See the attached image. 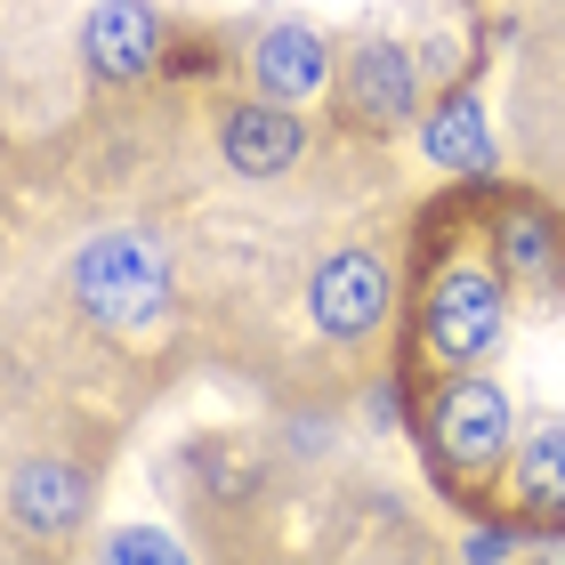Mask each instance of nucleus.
Wrapping results in <instances>:
<instances>
[{
    "instance_id": "1",
    "label": "nucleus",
    "mask_w": 565,
    "mask_h": 565,
    "mask_svg": "<svg viewBox=\"0 0 565 565\" xmlns=\"http://www.w3.org/2000/svg\"><path fill=\"white\" fill-rule=\"evenodd\" d=\"M73 291H82V307L97 323H146L162 316V250H153L146 235H97L82 250V267H73Z\"/></svg>"
},
{
    "instance_id": "2",
    "label": "nucleus",
    "mask_w": 565,
    "mask_h": 565,
    "mask_svg": "<svg viewBox=\"0 0 565 565\" xmlns=\"http://www.w3.org/2000/svg\"><path fill=\"white\" fill-rule=\"evenodd\" d=\"M420 331H428V348L445 355V364H477V355L501 340V282L484 267H445L428 282Z\"/></svg>"
},
{
    "instance_id": "3",
    "label": "nucleus",
    "mask_w": 565,
    "mask_h": 565,
    "mask_svg": "<svg viewBox=\"0 0 565 565\" xmlns=\"http://www.w3.org/2000/svg\"><path fill=\"white\" fill-rule=\"evenodd\" d=\"M388 259H372V250H340V259L316 267V291H307V307H316V331H331V340H364V331L388 316Z\"/></svg>"
},
{
    "instance_id": "4",
    "label": "nucleus",
    "mask_w": 565,
    "mask_h": 565,
    "mask_svg": "<svg viewBox=\"0 0 565 565\" xmlns=\"http://www.w3.org/2000/svg\"><path fill=\"white\" fill-rule=\"evenodd\" d=\"M436 452L452 460V469H493V460L509 452V396L493 388V380H460V388H445V404H436Z\"/></svg>"
},
{
    "instance_id": "5",
    "label": "nucleus",
    "mask_w": 565,
    "mask_h": 565,
    "mask_svg": "<svg viewBox=\"0 0 565 565\" xmlns=\"http://www.w3.org/2000/svg\"><path fill=\"white\" fill-rule=\"evenodd\" d=\"M82 49H89V65L106 73V82H138L153 65V49H162V17H153L146 0H97L89 24H82Z\"/></svg>"
},
{
    "instance_id": "6",
    "label": "nucleus",
    "mask_w": 565,
    "mask_h": 565,
    "mask_svg": "<svg viewBox=\"0 0 565 565\" xmlns=\"http://www.w3.org/2000/svg\"><path fill=\"white\" fill-rule=\"evenodd\" d=\"M413 97H420V73H413V57H404L396 41H364L348 57V106L364 121H404Z\"/></svg>"
},
{
    "instance_id": "7",
    "label": "nucleus",
    "mask_w": 565,
    "mask_h": 565,
    "mask_svg": "<svg viewBox=\"0 0 565 565\" xmlns=\"http://www.w3.org/2000/svg\"><path fill=\"white\" fill-rule=\"evenodd\" d=\"M82 509H89V477L73 469V460H24L17 469V518L33 533L82 525Z\"/></svg>"
},
{
    "instance_id": "8",
    "label": "nucleus",
    "mask_w": 565,
    "mask_h": 565,
    "mask_svg": "<svg viewBox=\"0 0 565 565\" xmlns=\"http://www.w3.org/2000/svg\"><path fill=\"white\" fill-rule=\"evenodd\" d=\"M226 162H235L243 178H275L299 162V121L282 106H243L226 114Z\"/></svg>"
},
{
    "instance_id": "9",
    "label": "nucleus",
    "mask_w": 565,
    "mask_h": 565,
    "mask_svg": "<svg viewBox=\"0 0 565 565\" xmlns=\"http://www.w3.org/2000/svg\"><path fill=\"white\" fill-rule=\"evenodd\" d=\"M428 162H445L460 178H493V138H484V114H477V97H445V106L428 114Z\"/></svg>"
},
{
    "instance_id": "10",
    "label": "nucleus",
    "mask_w": 565,
    "mask_h": 565,
    "mask_svg": "<svg viewBox=\"0 0 565 565\" xmlns=\"http://www.w3.org/2000/svg\"><path fill=\"white\" fill-rule=\"evenodd\" d=\"M323 73H331V57H323V41L307 33V24H275V33L259 41V82H267V97H316Z\"/></svg>"
},
{
    "instance_id": "11",
    "label": "nucleus",
    "mask_w": 565,
    "mask_h": 565,
    "mask_svg": "<svg viewBox=\"0 0 565 565\" xmlns=\"http://www.w3.org/2000/svg\"><path fill=\"white\" fill-rule=\"evenodd\" d=\"M518 501L542 509V518H565V428H533L518 452Z\"/></svg>"
},
{
    "instance_id": "12",
    "label": "nucleus",
    "mask_w": 565,
    "mask_h": 565,
    "mask_svg": "<svg viewBox=\"0 0 565 565\" xmlns=\"http://www.w3.org/2000/svg\"><path fill=\"white\" fill-rule=\"evenodd\" d=\"M501 259L518 267V275H550V226L542 218H501Z\"/></svg>"
},
{
    "instance_id": "13",
    "label": "nucleus",
    "mask_w": 565,
    "mask_h": 565,
    "mask_svg": "<svg viewBox=\"0 0 565 565\" xmlns=\"http://www.w3.org/2000/svg\"><path fill=\"white\" fill-rule=\"evenodd\" d=\"M106 565H186V557H178V542H170V533L130 525V533L114 542V557H106Z\"/></svg>"
},
{
    "instance_id": "14",
    "label": "nucleus",
    "mask_w": 565,
    "mask_h": 565,
    "mask_svg": "<svg viewBox=\"0 0 565 565\" xmlns=\"http://www.w3.org/2000/svg\"><path fill=\"white\" fill-rule=\"evenodd\" d=\"M501 550H509V533H477V542H469V565H501Z\"/></svg>"
},
{
    "instance_id": "15",
    "label": "nucleus",
    "mask_w": 565,
    "mask_h": 565,
    "mask_svg": "<svg viewBox=\"0 0 565 565\" xmlns=\"http://www.w3.org/2000/svg\"><path fill=\"white\" fill-rule=\"evenodd\" d=\"M550 565H565V542H557V550H550Z\"/></svg>"
}]
</instances>
